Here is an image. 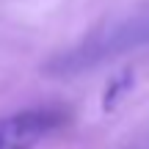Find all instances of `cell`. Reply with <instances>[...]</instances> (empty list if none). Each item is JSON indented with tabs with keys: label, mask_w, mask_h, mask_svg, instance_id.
Returning a JSON list of instances; mask_svg holds the SVG:
<instances>
[{
	"label": "cell",
	"mask_w": 149,
	"mask_h": 149,
	"mask_svg": "<svg viewBox=\"0 0 149 149\" xmlns=\"http://www.w3.org/2000/svg\"><path fill=\"white\" fill-rule=\"evenodd\" d=\"M69 122L66 108L39 105L0 116V149H36Z\"/></svg>",
	"instance_id": "cell-1"
}]
</instances>
